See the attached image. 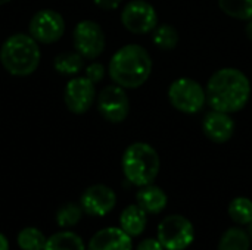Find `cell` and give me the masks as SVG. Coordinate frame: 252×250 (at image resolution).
I'll return each instance as SVG.
<instances>
[{"instance_id": "7", "label": "cell", "mask_w": 252, "mask_h": 250, "mask_svg": "<svg viewBox=\"0 0 252 250\" xmlns=\"http://www.w3.org/2000/svg\"><path fill=\"white\" fill-rule=\"evenodd\" d=\"M72 41L75 50L84 59H96L102 55L106 46V38L102 27L90 19H84L75 25Z\"/></svg>"}, {"instance_id": "16", "label": "cell", "mask_w": 252, "mask_h": 250, "mask_svg": "<svg viewBox=\"0 0 252 250\" xmlns=\"http://www.w3.org/2000/svg\"><path fill=\"white\" fill-rule=\"evenodd\" d=\"M120 225L130 237H137L146 228V212L139 205H130L121 212Z\"/></svg>"}, {"instance_id": "28", "label": "cell", "mask_w": 252, "mask_h": 250, "mask_svg": "<svg viewBox=\"0 0 252 250\" xmlns=\"http://www.w3.org/2000/svg\"><path fill=\"white\" fill-rule=\"evenodd\" d=\"M0 250H9V242L1 233H0Z\"/></svg>"}, {"instance_id": "22", "label": "cell", "mask_w": 252, "mask_h": 250, "mask_svg": "<svg viewBox=\"0 0 252 250\" xmlns=\"http://www.w3.org/2000/svg\"><path fill=\"white\" fill-rule=\"evenodd\" d=\"M229 215L230 218L239 224H251L252 222V200L248 197H236L229 205Z\"/></svg>"}, {"instance_id": "14", "label": "cell", "mask_w": 252, "mask_h": 250, "mask_svg": "<svg viewBox=\"0 0 252 250\" xmlns=\"http://www.w3.org/2000/svg\"><path fill=\"white\" fill-rule=\"evenodd\" d=\"M131 237L120 227H108L97 231L89 242L87 250H131Z\"/></svg>"}, {"instance_id": "23", "label": "cell", "mask_w": 252, "mask_h": 250, "mask_svg": "<svg viewBox=\"0 0 252 250\" xmlns=\"http://www.w3.org/2000/svg\"><path fill=\"white\" fill-rule=\"evenodd\" d=\"M46 237L43 233L34 227H27L19 231L18 234V246L22 250H44Z\"/></svg>"}, {"instance_id": "11", "label": "cell", "mask_w": 252, "mask_h": 250, "mask_svg": "<svg viewBox=\"0 0 252 250\" xmlns=\"http://www.w3.org/2000/svg\"><path fill=\"white\" fill-rule=\"evenodd\" d=\"M96 99L94 83L87 77H75L68 81L63 91V100L69 112L75 115L86 113Z\"/></svg>"}, {"instance_id": "27", "label": "cell", "mask_w": 252, "mask_h": 250, "mask_svg": "<svg viewBox=\"0 0 252 250\" xmlns=\"http://www.w3.org/2000/svg\"><path fill=\"white\" fill-rule=\"evenodd\" d=\"M93 1L96 6H99L103 10H114L121 4L123 0H93Z\"/></svg>"}, {"instance_id": "10", "label": "cell", "mask_w": 252, "mask_h": 250, "mask_svg": "<svg viewBox=\"0 0 252 250\" xmlns=\"http://www.w3.org/2000/svg\"><path fill=\"white\" fill-rule=\"evenodd\" d=\"M97 111L108 122L120 124L126 121L130 112V100L126 90L117 84L106 85L97 96Z\"/></svg>"}, {"instance_id": "15", "label": "cell", "mask_w": 252, "mask_h": 250, "mask_svg": "<svg viewBox=\"0 0 252 250\" xmlns=\"http://www.w3.org/2000/svg\"><path fill=\"white\" fill-rule=\"evenodd\" d=\"M137 205L146 212V214H159L167 206V194L161 187L148 184L140 187V190L136 194Z\"/></svg>"}, {"instance_id": "1", "label": "cell", "mask_w": 252, "mask_h": 250, "mask_svg": "<svg viewBox=\"0 0 252 250\" xmlns=\"http://www.w3.org/2000/svg\"><path fill=\"white\" fill-rule=\"evenodd\" d=\"M207 103L226 113L242 111L251 96L248 77L236 68H223L216 71L207 84Z\"/></svg>"}, {"instance_id": "3", "label": "cell", "mask_w": 252, "mask_h": 250, "mask_svg": "<svg viewBox=\"0 0 252 250\" xmlns=\"http://www.w3.org/2000/svg\"><path fill=\"white\" fill-rule=\"evenodd\" d=\"M38 43L30 34H13L4 40L0 49L3 68L15 77L31 75L40 63Z\"/></svg>"}, {"instance_id": "13", "label": "cell", "mask_w": 252, "mask_h": 250, "mask_svg": "<svg viewBox=\"0 0 252 250\" xmlns=\"http://www.w3.org/2000/svg\"><path fill=\"white\" fill-rule=\"evenodd\" d=\"M202 130L207 139H210L213 143L221 144L232 139L235 133V121L230 116V113L213 109L205 115Z\"/></svg>"}, {"instance_id": "18", "label": "cell", "mask_w": 252, "mask_h": 250, "mask_svg": "<svg viewBox=\"0 0 252 250\" xmlns=\"http://www.w3.org/2000/svg\"><path fill=\"white\" fill-rule=\"evenodd\" d=\"M84 57L78 52H63L53 60L55 69L62 75H77L84 66Z\"/></svg>"}, {"instance_id": "29", "label": "cell", "mask_w": 252, "mask_h": 250, "mask_svg": "<svg viewBox=\"0 0 252 250\" xmlns=\"http://www.w3.org/2000/svg\"><path fill=\"white\" fill-rule=\"evenodd\" d=\"M245 32H247V37L252 41V19L248 21V24H247V27H245Z\"/></svg>"}, {"instance_id": "2", "label": "cell", "mask_w": 252, "mask_h": 250, "mask_svg": "<svg viewBox=\"0 0 252 250\" xmlns=\"http://www.w3.org/2000/svg\"><path fill=\"white\" fill-rule=\"evenodd\" d=\"M108 71L117 85L139 88L148 81L152 72V59L149 52L140 44H127L114 53Z\"/></svg>"}, {"instance_id": "21", "label": "cell", "mask_w": 252, "mask_h": 250, "mask_svg": "<svg viewBox=\"0 0 252 250\" xmlns=\"http://www.w3.org/2000/svg\"><path fill=\"white\" fill-rule=\"evenodd\" d=\"M219 250H250V239L241 228H229L220 239Z\"/></svg>"}, {"instance_id": "19", "label": "cell", "mask_w": 252, "mask_h": 250, "mask_svg": "<svg viewBox=\"0 0 252 250\" xmlns=\"http://www.w3.org/2000/svg\"><path fill=\"white\" fill-rule=\"evenodd\" d=\"M152 41L161 50H173L179 44V32L173 25L161 24L155 27Z\"/></svg>"}, {"instance_id": "6", "label": "cell", "mask_w": 252, "mask_h": 250, "mask_svg": "<svg viewBox=\"0 0 252 250\" xmlns=\"http://www.w3.org/2000/svg\"><path fill=\"white\" fill-rule=\"evenodd\" d=\"M158 240L165 250H185L195 240V228L188 218L170 215L158 225Z\"/></svg>"}, {"instance_id": "26", "label": "cell", "mask_w": 252, "mask_h": 250, "mask_svg": "<svg viewBox=\"0 0 252 250\" xmlns=\"http://www.w3.org/2000/svg\"><path fill=\"white\" fill-rule=\"evenodd\" d=\"M136 250H165L164 246L161 245V242L158 239H146L142 243H139Z\"/></svg>"}, {"instance_id": "12", "label": "cell", "mask_w": 252, "mask_h": 250, "mask_svg": "<svg viewBox=\"0 0 252 250\" xmlns=\"http://www.w3.org/2000/svg\"><path fill=\"white\" fill-rule=\"evenodd\" d=\"M81 208L92 217H105L117 205L114 190L105 184H94L84 190L81 194Z\"/></svg>"}, {"instance_id": "31", "label": "cell", "mask_w": 252, "mask_h": 250, "mask_svg": "<svg viewBox=\"0 0 252 250\" xmlns=\"http://www.w3.org/2000/svg\"><path fill=\"white\" fill-rule=\"evenodd\" d=\"M251 236H252V222H251Z\"/></svg>"}, {"instance_id": "25", "label": "cell", "mask_w": 252, "mask_h": 250, "mask_svg": "<svg viewBox=\"0 0 252 250\" xmlns=\"http://www.w3.org/2000/svg\"><path fill=\"white\" fill-rule=\"evenodd\" d=\"M86 77L92 81V83H100L105 77V66L99 62H93L86 68Z\"/></svg>"}, {"instance_id": "30", "label": "cell", "mask_w": 252, "mask_h": 250, "mask_svg": "<svg viewBox=\"0 0 252 250\" xmlns=\"http://www.w3.org/2000/svg\"><path fill=\"white\" fill-rule=\"evenodd\" d=\"M9 1H10V0H0V6H1V4H6V3H9Z\"/></svg>"}, {"instance_id": "9", "label": "cell", "mask_w": 252, "mask_h": 250, "mask_svg": "<svg viewBox=\"0 0 252 250\" xmlns=\"http://www.w3.org/2000/svg\"><path fill=\"white\" fill-rule=\"evenodd\" d=\"M121 22L133 34H146L158 25V13L146 0H131L121 12Z\"/></svg>"}, {"instance_id": "24", "label": "cell", "mask_w": 252, "mask_h": 250, "mask_svg": "<svg viewBox=\"0 0 252 250\" xmlns=\"http://www.w3.org/2000/svg\"><path fill=\"white\" fill-rule=\"evenodd\" d=\"M81 215H83V208H81V205L78 206V205H75V203H66V205H63V206L58 211V214H56V222H58L61 227H63V228L72 227V225H75V224L80 222Z\"/></svg>"}, {"instance_id": "5", "label": "cell", "mask_w": 252, "mask_h": 250, "mask_svg": "<svg viewBox=\"0 0 252 250\" xmlns=\"http://www.w3.org/2000/svg\"><path fill=\"white\" fill-rule=\"evenodd\" d=\"M168 99L174 109L182 113H198L207 102L204 87L192 78H179L168 88Z\"/></svg>"}, {"instance_id": "17", "label": "cell", "mask_w": 252, "mask_h": 250, "mask_svg": "<svg viewBox=\"0 0 252 250\" xmlns=\"http://www.w3.org/2000/svg\"><path fill=\"white\" fill-rule=\"evenodd\" d=\"M44 250H86L80 236L71 231H61L46 240Z\"/></svg>"}, {"instance_id": "8", "label": "cell", "mask_w": 252, "mask_h": 250, "mask_svg": "<svg viewBox=\"0 0 252 250\" xmlns=\"http://www.w3.org/2000/svg\"><path fill=\"white\" fill-rule=\"evenodd\" d=\"M28 31L37 43L52 44L62 38L65 32V21L59 12L43 9L34 13L30 21Z\"/></svg>"}, {"instance_id": "4", "label": "cell", "mask_w": 252, "mask_h": 250, "mask_svg": "<svg viewBox=\"0 0 252 250\" xmlns=\"http://www.w3.org/2000/svg\"><path fill=\"white\" fill-rule=\"evenodd\" d=\"M121 165L124 177L131 184L143 187L155 181L161 168V161L158 152L151 144L137 141L126 149Z\"/></svg>"}, {"instance_id": "20", "label": "cell", "mask_w": 252, "mask_h": 250, "mask_svg": "<svg viewBox=\"0 0 252 250\" xmlns=\"http://www.w3.org/2000/svg\"><path fill=\"white\" fill-rule=\"evenodd\" d=\"M219 6L226 15L235 19H252V0H219Z\"/></svg>"}]
</instances>
